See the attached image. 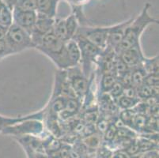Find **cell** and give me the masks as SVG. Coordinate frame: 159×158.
I'll return each instance as SVG.
<instances>
[{
    "label": "cell",
    "mask_w": 159,
    "mask_h": 158,
    "mask_svg": "<svg viewBox=\"0 0 159 158\" xmlns=\"http://www.w3.org/2000/svg\"><path fill=\"white\" fill-rule=\"evenodd\" d=\"M13 23L31 33L37 18L36 11H24L19 9H13Z\"/></svg>",
    "instance_id": "cell-9"
},
{
    "label": "cell",
    "mask_w": 159,
    "mask_h": 158,
    "mask_svg": "<svg viewBox=\"0 0 159 158\" xmlns=\"http://www.w3.org/2000/svg\"><path fill=\"white\" fill-rule=\"evenodd\" d=\"M118 56L130 69L142 65L143 61L145 58L142 51L141 46L133 47L127 50L122 51L118 54Z\"/></svg>",
    "instance_id": "cell-11"
},
{
    "label": "cell",
    "mask_w": 159,
    "mask_h": 158,
    "mask_svg": "<svg viewBox=\"0 0 159 158\" xmlns=\"http://www.w3.org/2000/svg\"><path fill=\"white\" fill-rule=\"evenodd\" d=\"M114 150L107 145L102 143L97 149V158H112Z\"/></svg>",
    "instance_id": "cell-27"
},
{
    "label": "cell",
    "mask_w": 159,
    "mask_h": 158,
    "mask_svg": "<svg viewBox=\"0 0 159 158\" xmlns=\"http://www.w3.org/2000/svg\"><path fill=\"white\" fill-rule=\"evenodd\" d=\"M124 86L117 80V82L114 84L113 86L112 87V89L109 90V92L108 93L110 96V97L114 101H116L119 97H120L121 96L123 95V93H124Z\"/></svg>",
    "instance_id": "cell-26"
},
{
    "label": "cell",
    "mask_w": 159,
    "mask_h": 158,
    "mask_svg": "<svg viewBox=\"0 0 159 158\" xmlns=\"http://www.w3.org/2000/svg\"><path fill=\"white\" fill-rule=\"evenodd\" d=\"M118 78L112 72H106L102 74L101 80H100V91L102 94L108 93L114 84L117 82Z\"/></svg>",
    "instance_id": "cell-16"
},
{
    "label": "cell",
    "mask_w": 159,
    "mask_h": 158,
    "mask_svg": "<svg viewBox=\"0 0 159 158\" xmlns=\"http://www.w3.org/2000/svg\"><path fill=\"white\" fill-rule=\"evenodd\" d=\"M62 97L65 99L77 98L70 85L66 70H59L56 74L52 97Z\"/></svg>",
    "instance_id": "cell-8"
},
{
    "label": "cell",
    "mask_w": 159,
    "mask_h": 158,
    "mask_svg": "<svg viewBox=\"0 0 159 158\" xmlns=\"http://www.w3.org/2000/svg\"><path fill=\"white\" fill-rule=\"evenodd\" d=\"M0 24L7 27H10L13 24L12 10L2 2V1L0 7Z\"/></svg>",
    "instance_id": "cell-20"
},
{
    "label": "cell",
    "mask_w": 159,
    "mask_h": 158,
    "mask_svg": "<svg viewBox=\"0 0 159 158\" xmlns=\"http://www.w3.org/2000/svg\"><path fill=\"white\" fill-rule=\"evenodd\" d=\"M115 102L117 104V106L122 110H128L135 108L139 102V99H138V98H130L126 96L122 95Z\"/></svg>",
    "instance_id": "cell-23"
},
{
    "label": "cell",
    "mask_w": 159,
    "mask_h": 158,
    "mask_svg": "<svg viewBox=\"0 0 159 158\" xmlns=\"http://www.w3.org/2000/svg\"><path fill=\"white\" fill-rule=\"evenodd\" d=\"M81 108V101L78 98L66 99L65 107L63 111L58 115L63 120H66L73 117L79 112Z\"/></svg>",
    "instance_id": "cell-15"
},
{
    "label": "cell",
    "mask_w": 159,
    "mask_h": 158,
    "mask_svg": "<svg viewBox=\"0 0 159 158\" xmlns=\"http://www.w3.org/2000/svg\"><path fill=\"white\" fill-rule=\"evenodd\" d=\"M73 39L77 42L80 49L81 68L84 74L89 78L90 70L92 69V65L96 63L98 57L103 50L95 46L93 43L77 33L75 34Z\"/></svg>",
    "instance_id": "cell-4"
},
{
    "label": "cell",
    "mask_w": 159,
    "mask_h": 158,
    "mask_svg": "<svg viewBox=\"0 0 159 158\" xmlns=\"http://www.w3.org/2000/svg\"><path fill=\"white\" fill-rule=\"evenodd\" d=\"M10 55L11 54L5 40H0V59Z\"/></svg>",
    "instance_id": "cell-31"
},
{
    "label": "cell",
    "mask_w": 159,
    "mask_h": 158,
    "mask_svg": "<svg viewBox=\"0 0 159 158\" xmlns=\"http://www.w3.org/2000/svg\"><path fill=\"white\" fill-rule=\"evenodd\" d=\"M34 48L51 59L59 70L71 67L65 48V42L55 34L53 29L48 32L36 43Z\"/></svg>",
    "instance_id": "cell-2"
},
{
    "label": "cell",
    "mask_w": 159,
    "mask_h": 158,
    "mask_svg": "<svg viewBox=\"0 0 159 158\" xmlns=\"http://www.w3.org/2000/svg\"><path fill=\"white\" fill-rule=\"evenodd\" d=\"M65 48L71 67L79 66L81 61V52L77 42L74 39L65 42Z\"/></svg>",
    "instance_id": "cell-14"
},
{
    "label": "cell",
    "mask_w": 159,
    "mask_h": 158,
    "mask_svg": "<svg viewBox=\"0 0 159 158\" xmlns=\"http://www.w3.org/2000/svg\"><path fill=\"white\" fill-rule=\"evenodd\" d=\"M65 22H66V29L68 33V37L70 40L74 38L78 29H79V22H78V18L75 14H70V16L65 18Z\"/></svg>",
    "instance_id": "cell-24"
},
{
    "label": "cell",
    "mask_w": 159,
    "mask_h": 158,
    "mask_svg": "<svg viewBox=\"0 0 159 158\" xmlns=\"http://www.w3.org/2000/svg\"><path fill=\"white\" fill-rule=\"evenodd\" d=\"M131 70L132 85L135 86V88H138L143 84L144 79L147 74L146 73L145 70L143 67V65H139V66L131 68Z\"/></svg>",
    "instance_id": "cell-18"
},
{
    "label": "cell",
    "mask_w": 159,
    "mask_h": 158,
    "mask_svg": "<svg viewBox=\"0 0 159 158\" xmlns=\"http://www.w3.org/2000/svg\"><path fill=\"white\" fill-rule=\"evenodd\" d=\"M1 4H2V1L0 0V7H1Z\"/></svg>",
    "instance_id": "cell-35"
},
{
    "label": "cell",
    "mask_w": 159,
    "mask_h": 158,
    "mask_svg": "<svg viewBox=\"0 0 159 158\" xmlns=\"http://www.w3.org/2000/svg\"><path fill=\"white\" fill-rule=\"evenodd\" d=\"M112 158H131V156H129L124 150H116L113 152Z\"/></svg>",
    "instance_id": "cell-32"
},
{
    "label": "cell",
    "mask_w": 159,
    "mask_h": 158,
    "mask_svg": "<svg viewBox=\"0 0 159 158\" xmlns=\"http://www.w3.org/2000/svg\"><path fill=\"white\" fill-rule=\"evenodd\" d=\"M143 84L150 86H158L159 78L158 74H147L144 79Z\"/></svg>",
    "instance_id": "cell-29"
},
{
    "label": "cell",
    "mask_w": 159,
    "mask_h": 158,
    "mask_svg": "<svg viewBox=\"0 0 159 158\" xmlns=\"http://www.w3.org/2000/svg\"><path fill=\"white\" fill-rule=\"evenodd\" d=\"M24 150L25 151L28 158H51L46 153L44 152H37L33 151V150L24 148Z\"/></svg>",
    "instance_id": "cell-30"
},
{
    "label": "cell",
    "mask_w": 159,
    "mask_h": 158,
    "mask_svg": "<svg viewBox=\"0 0 159 158\" xmlns=\"http://www.w3.org/2000/svg\"><path fill=\"white\" fill-rule=\"evenodd\" d=\"M137 96L139 100L150 97H158V86H150L143 84L137 88Z\"/></svg>",
    "instance_id": "cell-17"
},
{
    "label": "cell",
    "mask_w": 159,
    "mask_h": 158,
    "mask_svg": "<svg viewBox=\"0 0 159 158\" xmlns=\"http://www.w3.org/2000/svg\"><path fill=\"white\" fill-rule=\"evenodd\" d=\"M65 1H66V2H68L70 4H71V5L73 6V7H75V9L77 10L79 7H81L82 3L87 2L88 0H65ZM76 10H75V11H76Z\"/></svg>",
    "instance_id": "cell-33"
},
{
    "label": "cell",
    "mask_w": 159,
    "mask_h": 158,
    "mask_svg": "<svg viewBox=\"0 0 159 158\" xmlns=\"http://www.w3.org/2000/svg\"><path fill=\"white\" fill-rule=\"evenodd\" d=\"M5 41L11 55L34 47L30 33L14 23L8 28Z\"/></svg>",
    "instance_id": "cell-3"
},
{
    "label": "cell",
    "mask_w": 159,
    "mask_h": 158,
    "mask_svg": "<svg viewBox=\"0 0 159 158\" xmlns=\"http://www.w3.org/2000/svg\"><path fill=\"white\" fill-rule=\"evenodd\" d=\"M151 7L149 2H147L140 14L136 17H132L131 21L127 26L124 37L120 45L116 51L118 55L120 52L133 47L140 45V38L144 30L151 24H158V19L151 17L149 14V10Z\"/></svg>",
    "instance_id": "cell-1"
},
{
    "label": "cell",
    "mask_w": 159,
    "mask_h": 158,
    "mask_svg": "<svg viewBox=\"0 0 159 158\" xmlns=\"http://www.w3.org/2000/svg\"><path fill=\"white\" fill-rule=\"evenodd\" d=\"M36 1H37L36 11L37 14L50 17H55L59 0H36Z\"/></svg>",
    "instance_id": "cell-13"
},
{
    "label": "cell",
    "mask_w": 159,
    "mask_h": 158,
    "mask_svg": "<svg viewBox=\"0 0 159 158\" xmlns=\"http://www.w3.org/2000/svg\"><path fill=\"white\" fill-rule=\"evenodd\" d=\"M142 65L147 74H158V56L152 58L145 57Z\"/></svg>",
    "instance_id": "cell-21"
},
{
    "label": "cell",
    "mask_w": 159,
    "mask_h": 158,
    "mask_svg": "<svg viewBox=\"0 0 159 158\" xmlns=\"http://www.w3.org/2000/svg\"><path fill=\"white\" fill-rule=\"evenodd\" d=\"M108 29H109V26L108 27L82 26V27H79V29L76 33L81 35L82 37L86 38L102 50H104L107 45Z\"/></svg>",
    "instance_id": "cell-7"
},
{
    "label": "cell",
    "mask_w": 159,
    "mask_h": 158,
    "mask_svg": "<svg viewBox=\"0 0 159 158\" xmlns=\"http://www.w3.org/2000/svg\"><path fill=\"white\" fill-rule=\"evenodd\" d=\"M99 112L97 109L87 110L83 115V120L86 124H93L95 125L97 121L99 119Z\"/></svg>",
    "instance_id": "cell-25"
},
{
    "label": "cell",
    "mask_w": 159,
    "mask_h": 158,
    "mask_svg": "<svg viewBox=\"0 0 159 158\" xmlns=\"http://www.w3.org/2000/svg\"><path fill=\"white\" fill-rule=\"evenodd\" d=\"M44 125L41 120L28 119L14 125L6 127L2 133L18 138L23 136H40L44 131Z\"/></svg>",
    "instance_id": "cell-5"
},
{
    "label": "cell",
    "mask_w": 159,
    "mask_h": 158,
    "mask_svg": "<svg viewBox=\"0 0 159 158\" xmlns=\"http://www.w3.org/2000/svg\"><path fill=\"white\" fill-rule=\"evenodd\" d=\"M45 117V109L41 110L38 112L32 113L30 115H27L25 116H19V117H9V116H3L0 115V132H2V130L7 127L14 125V124L20 123L23 120H28V119H36L42 121Z\"/></svg>",
    "instance_id": "cell-12"
},
{
    "label": "cell",
    "mask_w": 159,
    "mask_h": 158,
    "mask_svg": "<svg viewBox=\"0 0 159 158\" xmlns=\"http://www.w3.org/2000/svg\"><path fill=\"white\" fill-rule=\"evenodd\" d=\"M82 141L86 148L90 150H94V149H98L102 144V135L98 133H93L85 137Z\"/></svg>",
    "instance_id": "cell-22"
},
{
    "label": "cell",
    "mask_w": 159,
    "mask_h": 158,
    "mask_svg": "<svg viewBox=\"0 0 159 158\" xmlns=\"http://www.w3.org/2000/svg\"><path fill=\"white\" fill-rule=\"evenodd\" d=\"M8 28L9 27H7V26L0 24V40H5L7 31H8Z\"/></svg>",
    "instance_id": "cell-34"
},
{
    "label": "cell",
    "mask_w": 159,
    "mask_h": 158,
    "mask_svg": "<svg viewBox=\"0 0 159 158\" xmlns=\"http://www.w3.org/2000/svg\"><path fill=\"white\" fill-rule=\"evenodd\" d=\"M53 32L63 42H66L70 40L68 37V33H67V29H66V22L64 19H58L55 20L54 25H53Z\"/></svg>",
    "instance_id": "cell-19"
},
{
    "label": "cell",
    "mask_w": 159,
    "mask_h": 158,
    "mask_svg": "<svg viewBox=\"0 0 159 158\" xmlns=\"http://www.w3.org/2000/svg\"><path fill=\"white\" fill-rule=\"evenodd\" d=\"M66 71L72 89L77 98L81 101L89 92V79L84 74L79 65L68 68L66 70Z\"/></svg>",
    "instance_id": "cell-6"
},
{
    "label": "cell",
    "mask_w": 159,
    "mask_h": 158,
    "mask_svg": "<svg viewBox=\"0 0 159 158\" xmlns=\"http://www.w3.org/2000/svg\"><path fill=\"white\" fill-rule=\"evenodd\" d=\"M109 125H110L109 120L105 117H101L100 115L99 119L95 124V129H97L98 134H100L101 135H104Z\"/></svg>",
    "instance_id": "cell-28"
},
{
    "label": "cell",
    "mask_w": 159,
    "mask_h": 158,
    "mask_svg": "<svg viewBox=\"0 0 159 158\" xmlns=\"http://www.w3.org/2000/svg\"><path fill=\"white\" fill-rule=\"evenodd\" d=\"M131 21V18H130L129 20H127L126 21H124L120 24L109 26L108 39H107V45L105 48L110 49L116 53L117 49L120 47L123 39H124L125 29Z\"/></svg>",
    "instance_id": "cell-10"
}]
</instances>
